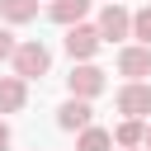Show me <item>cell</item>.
Returning a JSON list of instances; mask_svg holds the SVG:
<instances>
[{
    "label": "cell",
    "instance_id": "cell-16",
    "mask_svg": "<svg viewBox=\"0 0 151 151\" xmlns=\"http://www.w3.org/2000/svg\"><path fill=\"white\" fill-rule=\"evenodd\" d=\"M123 151H151V146H146V142H142V146H123Z\"/></svg>",
    "mask_w": 151,
    "mask_h": 151
},
{
    "label": "cell",
    "instance_id": "cell-2",
    "mask_svg": "<svg viewBox=\"0 0 151 151\" xmlns=\"http://www.w3.org/2000/svg\"><path fill=\"white\" fill-rule=\"evenodd\" d=\"M99 42H104V33H99V24H71L66 28V52H71V61H90L94 52H99Z\"/></svg>",
    "mask_w": 151,
    "mask_h": 151
},
{
    "label": "cell",
    "instance_id": "cell-17",
    "mask_svg": "<svg viewBox=\"0 0 151 151\" xmlns=\"http://www.w3.org/2000/svg\"><path fill=\"white\" fill-rule=\"evenodd\" d=\"M146 146H151V123H146Z\"/></svg>",
    "mask_w": 151,
    "mask_h": 151
},
{
    "label": "cell",
    "instance_id": "cell-15",
    "mask_svg": "<svg viewBox=\"0 0 151 151\" xmlns=\"http://www.w3.org/2000/svg\"><path fill=\"white\" fill-rule=\"evenodd\" d=\"M0 151H9V127L0 123Z\"/></svg>",
    "mask_w": 151,
    "mask_h": 151
},
{
    "label": "cell",
    "instance_id": "cell-14",
    "mask_svg": "<svg viewBox=\"0 0 151 151\" xmlns=\"http://www.w3.org/2000/svg\"><path fill=\"white\" fill-rule=\"evenodd\" d=\"M14 52H19L14 33H9V28H0V61H14Z\"/></svg>",
    "mask_w": 151,
    "mask_h": 151
},
{
    "label": "cell",
    "instance_id": "cell-11",
    "mask_svg": "<svg viewBox=\"0 0 151 151\" xmlns=\"http://www.w3.org/2000/svg\"><path fill=\"white\" fill-rule=\"evenodd\" d=\"M0 19L5 24H28V19H38V0H0Z\"/></svg>",
    "mask_w": 151,
    "mask_h": 151
},
{
    "label": "cell",
    "instance_id": "cell-3",
    "mask_svg": "<svg viewBox=\"0 0 151 151\" xmlns=\"http://www.w3.org/2000/svg\"><path fill=\"white\" fill-rule=\"evenodd\" d=\"M118 113L123 118H151V85L146 80H127L118 90Z\"/></svg>",
    "mask_w": 151,
    "mask_h": 151
},
{
    "label": "cell",
    "instance_id": "cell-5",
    "mask_svg": "<svg viewBox=\"0 0 151 151\" xmlns=\"http://www.w3.org/2000/svg\"><path fill=\"white\" fill-rule=\"evenodd\" d=\"M99 33H104V42H123V38H132V14H127L118 0H109L104 14H99Z\"/></svg>",
    "mask_w": 151,
    "mask_h": 151
},
{
    "label": "cell",
    "instance_id": "cell-4",
    "mask_svg": "<svg viewBox=\"0 0 151 151\" xmlns=\"http://www.w3.org/2000/svg\"><path fill=\"white\" fill-rule=\"evenodd\" d=\"M104 85H109V80H104V71H99L94 61H80V66L66 76V90H71V94H80V99H94V94H104Z\"/></svg>",
    "mask_w": 151,
    "mask_h": 151
},
{
    "label": "cell",
    "instance_id": "cell-6",
    "mask_svg": "<svg viewBox=\"0 0 151 151\" xmlns=\"http://www.w3.org/2000/svg\"><path fill=\"white\" fill-rule=\"evenodd\" d=\"M94 123V109H90V99H80V94H71L61 109H57V127L61 132H85Z\"/></svg>",
    "mask_w": 151,
    "mask_h": 151
},
{
    "label": "cell",
    "instance_id": "cell-9",
    "mask_svg": "<svg viewBox=\"0 0 151 151\" xmlns=\"http://www.w3.org/2000/svg\"><path fill=\"white\" fill-rule=\"evenodd\" d=\"M85 14H90V0H52V5H47V19H52V24H61V28L80 24Z\"/></svg>",
    "mask_w": 151,
    "mask_h": 151
},
{
    "label": "cell",
    "instance_id": "cell-7",
    "mask_svg": "<svg viewBox=\"0 0 151 151\" xmlns=\"http://www.w3.org/2000/svg\"><path fill=\"white\" fill-rule=\"evenodd\" d=\"M118 71H123L127 80H146V76H151V47H146V42L118 47Z\"/></svg>",
    "mask_w": 151,
    "mask_h": 151
},
{
    "label": "cell",
    "instance_id": "cell-10",
    "mask_svg": "<svg viewBox=\"0 0 151 151\" xmlns=\"http://www.w3.org/2000/svg\"><path fill=\"white\" fill-rule=\"evenodd\" d=\"M113 146H118V142H113V132H109V127H94V123L76 137V151H113Z\"/></svg>",
    "mask_w": 151,
    "mask_h": 151
},
{
    "label": "cell",
    "instance_id": "cell-8",
    "mask_svg": "<svg viewBox=\"0 0 151 151\" xmlns=\"http://www.w3.org/2000/svg\"><path fill=\"white\" fill-rule=\"evenodd\" d=\"M28 104V80L14 71V76H0V113H19Z\"/></svg>",
    "mask_w": 151,
    "mask_h": 151
},
{
    "label": "cell",
    "instance_id": "cell-13",
    "mask_svg": "<svg viewBox=\"0 0 151 151\" xmlns=\"http://www.w3.org/2000/svg\"><path fill=\"white\" fill-rule=\"evenodd\" d=\"M132 38H137V42H146V47H151V5H146V9H137V14H132Z\"/></svg>",
    "mask_w": 151,
    "mask_h": 151
},
{
    "label": "cell",
    "instance_id": "cell-12",
    "mask_svg": "<svg viewBox=\"0 0 151 151\" xmlns=\"http://www.w3.org/2000/svg\"><path fill=\"white\" fill-rule=\"evenodd\" d=\"M113 142H118V146H142V142H146V123H142V118H123V123L113 127Z\"/></svg>",
    "mask_w": 151,
    "mask_h": 151
},
{
    "label": "cell",
    "instance_id": "cell-1",
    "mask_svg": "<svg viewBox=\"0 0 151 151\" xmlns=\"http://www.w3.org/2000/svg\"><path fill=\"white\" fill-rule=\"evenodd\" d=\"M47 66H52V52H47L38 38L19 42V52H14V71H19L24 80H42V76H47Z\"/></svg>",
    "mask_w": 151,
    "mask_h": 151
}]
</instances>
